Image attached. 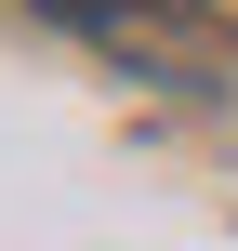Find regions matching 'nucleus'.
<instances>
[{"mask_svg": "<svg viewBox=\"0 0 238 251\" xmlns=\"http://www.w3.org/2000/svg\"><path fill=\"white\" fill-rule=\"evenodd\" d=\"M53 26H79L93 53H119V66H146V79H212L238 40L212 0H40Z\"/></svg>", "mask_w": 238, "mask_h": 251, "instance_id": "f257e3e1", "label": "nucleus"}]
</instances>
